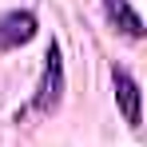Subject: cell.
Instances as JSON below:
<instances>
[{
    "label": "cell",
    "instance_id": "obj_4",
    "mask_svg": "<svg viewBox=\"0 0 147 147\" xmlns=\"http://www.w3.org/2000/svg\"><path fill=\"white\" fill-rule=\"evenodd\" d=\"M103 8H107V20L115 28H123L127 36H143V20L135 16V8L127 0H103Z\"/></svg>",
    "mask_w": 147,
    "mask_h": 147
},
{
    "label": "cell",
    "instance_id": "obj_3",
    "mask_svg": "<svg viewBox=\"0 0 147 147\" xmlns=\"http://www.w3.org/2000/svg\"><path fill=\"white\" fill-rule=\"evenodd\" d=\"M115 99H119V111H123V119L131 123V127H139V84H135V76L131 72H123V68H115Z\"/></svg>",
    "mask_w": 147,
    "mask_h": 147
},
{
    "label": "cell",
    "instance_id": "obj_1",
    "mask_svg": "<svg viewBox=\"0 0 147 147\" xmlns=\"http://www.w3.org/2000/svg\"><path fill=\"white\" fill-rule=\"evenodd\" d=\"M48 64H44V80H40V88H36V111H56V103L64 96V60H60V48L48 44V56H44Z\"/></svg>",
    "mask_w": 147,
    "mask_h": 147
},
{
    "label": "cell",
    "instance_id": "obj_2",
    "mask_svg": "<svg viewBox=\"0 0 147 147\" xmlns=\"http://www.w3.org/2000/svg\"><path fill=\"white\" fill-rule=\"evenodd\" d=\"M36 36V16L32 12H4L0 16V48H20Z\"/></svg>",
    "mask_w": 147,
    "mask_h": 147
}]
</instances>
